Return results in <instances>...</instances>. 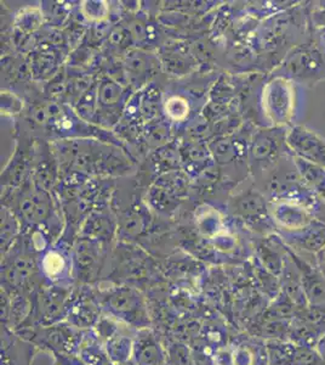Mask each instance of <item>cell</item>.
<instances>
[{
	"instance_id": "6da1fadb",
	"label": "cell",
	"mask_w": 325,
	"mask_h": 365,
	"mask_svg": "<svg viewBox=\"0 0 325 365\" xmlns=\"http://www.w3.org/2000/svg\"><path fill=\"white\" fill-rule=\"evenodd\" d=\"M96 297L103 313L141 330L152 328L149 301L139 289L129 285H114L95 289Z\"/></svg>"
},
{
	"instance_id": "7a4b0ae2",
	"label": "cell",
	"mask_w": 325,
	"mask_h": 365,
	"mask_svg": "<svg viewBox=\"0 0 325 365\" xmlns=\"http://www.w3.org/2000/svg\"><path fill=\"white\" fill-rule=\"evenodd\" d=\"M299 101V86L280 76H272L261 91V108L270 127L288 129L295 125Z\"/></svg>"
},
{
	"instance_id": "3957f363",
	"label": "cell",
	"mask_w": 325,
	"mask_h": 365,
	"mask_svg": "<svg viewBox=\"0 0 325 365\" xmlns=\"http://www.w3.org/2000/svg\"><path fill=\"white\" fill-rule=\"evenodd\" d=\"M272 76H280L309 88L325 81V58L316 39L312 37L292 48Z\"/></svg>"
},
{
	"instance_id": "277c9868",
	"label": "cell",
	"mask_w": 325,
	"mask_h": 365,
	"mask_svg": "<svg viewBox=\"0 0 325 365\" xmlns=\"http://www.w3.org/2000/svg\"><path fill=\"white\" fill-rule=\"evenodd\" d=\"M15 332V331H14ZM18 336L25 339L37 347L38 351L55 354H75L78 356L79 346L84 331L75 328L68 322L31 327L16 331Z\"/></svg>"
},
{
	"instance_id": "5b68a950",
	"label": "cell",
	"mask_w": 325,
	"mask_h": 365,
	"mask_svg": "<svg viewBox=\"0 0 325 365\" xmlns=\"http://www.w3.org/2000/svg\"><path fill=\"white\" fill-rule=\"evenodd\" d=\"M73 289V287H58L43 282L31 296V314L18 330L39 325L46 327L66 320L67 307Z\"/></svg>"
},
{
	"instance_id": "8992f818",
	"label": "cell",
	"mask_w": 325,
	"mask_h": 365,
	"mask_svg": "<svg viewBox=\"0 0 325 365\" xmlns=\"http://www.w3.org/2000/svg\"><path fill=\"white\" fill-rule=\"evenodd\" d=\"M92 330L99 337L113 364L119 365L132 361L137 330L106 313H103Z\"/></svg>"
},
{
	"instance_id": "52a82bcc",
	"label": "cell",
	"mask_w": 325,
	"mask_h": 365,
	"mask_svg": "<svg viewBox=\"0 0 325 365\" xmlns=\"http://www.w3.org/2000/svg\"><path fill=\"white\" fill-rule=\"evenodd\" d=\"M287 128L268 127L256 134L251 145V158L260 172L267 175L275 170L283 158L290 154L287 146Z\"/></svg>"
},
{
	"instance_id": "ba28073f",
	"label": "cell",
	"mask_w": 325,
	"mask_h": 365,
	"mask_svg": "<svg viewBox=\"0 0 325 365\" xmlns=\"http://www.w3.org/2000/svg\"><path fill=\"white\" fill-rule=\"evenodd\" d=\"M91 287L89 285L75 287L67 307L66 322L82 331L95 328L103 314L95 289Z\"/></svg>"
},
{
	"instance_id": "9c48e42d",
	"label": "cell",
	"mask_w": 325,
	"mask_h": 365,
	"mask_svg": "<svg viewBox=\"0 0 325 365\" xmlns=\"http://www.w3.org/2000/svg\"><path fill=\"white\" fill-rule=\"evenodd\" d=\"M287 146L292 158L325 167V139L313 129L302 125L288 128Z\"/></svg>"
},
{
	"instance_id": "30bf717a",
	"label": "cell",
	"mask_w": 325,
	"mask_h": 365,
	"mask_svg": "<svg viewBox=\"0 0 325 365\" xmlns=\"http://www.w3.org/2000/svg\"><path fill=\"white\" fill-rule=\"evenodd\" d=\"M272 222L278 234H290L307 228L317 220L309 208L290 201H268Z\"/></svg>"
},
{
	"instance_id": "8fae6325",
	"label": "cell",
	"mask_w": 325,
	"mask_h": 365,
	"mask_svg": "<svg viewBox=\"0 0 325 365\" xmlns=\"http://www.w3.org/2000/svg\"><path fill=\"white\" fill-rule=\"evenodd\" d=\"M268 365H325V359L309 346L282 340L266 342Z\"/></svg>"
},
{
	"instance_id": "7c38bea8",
	"label": "cell",
	"mask_w": 325,
	"mask_h": 365,
	"mask_svg": "<svg viewBox=\"0 0 325 365\" xmlns=\"http://www.w3.org/2000/svg\"><path fill=\"white\" fill-rule=\"evenodd\" d=\"M279 237L289 249L301 257L314 256L325 247V223L316 220L300 232L279 234Z\"/></svg>"
},
{
	"instance_id": "4fadbf2b",
	"label": "cell",
	"mask_w": 325,
	"mask_h": 365,
	"mask_svg": "<svg viewBox=\"0 0 325 365\" xmlns=\"http://www.w3.org/2000/svg\"><path fill=\"white\" fill-rule=\"evenodd\" d=\"M132 361L136 365H164L168 363L166 349L152 328L136 331Z\"/></svg>"
},
{
	"instance_id": "5bb4252c",
	"label": "cell",
	"mask_w": 325,
	"mask_h": 365,
	"mask_svg": "<svg viewBox=\"0 0 325 365\" xmlns=\"http://www.w3.org/2000/svg\"><path fill=\"white\" fill-rule=\"evenodd\" d=\"M37 352L34 344L1 325V365H32Z\"/></svg>"
},
{
	"instance_id": "9a60e30c",
	"label": "cell",
	"mask_w": 325,
	"mask_h": 365,
	"mask_svg": "<svg viewBox=\"0 0 325 365\" xmlns=\"http://www.w3.org/2000/svg\"><path fill=\"white\" fill-rule=\"evenodd\" d=\"M41 272L44 277L43 282L48 285L58 287H73L72 269L68 268V263L63 255L56 251L46 253L41 263Z\"/></svg>"
},
{
	"instance_id": "2e32d148",
	"label": "cell",
	"mask_w": 325,
	"mask_h": 365,
	"mask_svg": "<svg viewBox=\"0 0 325 365\" xmlns=\"http://www.w3.org/2000/svg\"><path fill=\"white\" fill-rule=\"evenodd\" d=\"M78 357L87 365H114L94 330H87L82 334Z\"/></svg>"
},
{
	"instance_id": "e0dca14e",
	"label": "cell",
	"mask_w": 325,
	"mask_h": 365,
	"mask_svg": "<svg viewBox=\"0 0 325 365\" xmlns=\"http://www.w3.org/2000/svg\"><path fill=\"white\" fill-rule=\"evenodd\" d=\"M301 177L309 185V189L325 202V167L311 165L307 162L294 158Z\"/></svg>"
},
{
	"instance_id": "ac0fdd59",
	"label": "cell",
	"mask_w": 325,
	"mask_h": 365,
	"mask_svg": "<svg viewBox=\"0 0 325 365\" xmlns=\"http://www.w3.org/2000/svg\"><path fill=\"white\" fill-rule=\"evenodd\" d=\"M232 354H233V365H259L260 361H268L266 346L262 351H260L257 344L247 342L230 344Z\"/></svg>"
},
{
	"instance_id": "d6986e66",
	"label": "cell",
	"mask_w": 325,
	"mask_h": 365,
	"mask_svg": "<svg viewBox=\"0 0 325 365\" xmlns=\"http://www.w3.org/2000/svg\"><path fill=\"white\" fill-rule=\"evenodd\" d=\"M309 25L313 34L325 27V0L324 1H306Z\"/></svg>"
},
{
	"instance_id": "ffe728a7",
	"label": "cell",
	"mask_w": 325,
	"mask_h": 365,
	"mask_svg": "<svg viewBox=\"0 0 325 365\" xmlns=\"http://www.w3.org/2000/svg\"><path fill=\"white\" fill-rule=\"evenodd\" d=\"M54 365H87L75 354H55L53 356Z\"/></svg>"
},
{
	"instance_id": "44dd1931",
	"label": "cell",
	"mask_w": 325,
	"mask_h": 365,
	"mask_svg": "<svg viewBox=\"0 0 325 365\" xmlns=\"http://www.w3.org/2000/svg\"><path fill=\"white\" fill-rule=\"evenodd\" d=\"M313 38L316 39V42H317L318 46L321 48V53H323L325 58V27L313 34Z\"/></svg>"
},
{
	"instance_id": "7402d4cb",
	"label": "cell",
	"mask_w": 325,
	"mask_h": 365,
	"mask_svg": "<svg viewBox=\"0 0 325 365\" xmlns=\"http://www.w3.org/2000/svg\"><path fill=\"white\" fill-rule=\"evenodd\" d=\"M119 365H136L135 363H134V361H127V363H123V364H119Z\"/></svg>"
},
{
	"instance_id": "603a6c76",
	"label": "cell",
	"mask_w": 325,
	"mask_h": 365,
	"mask_svg": "<svg viewBox=\"0 0 325 365\" xmlns=\"http://www.w3.org/2000/svg\"><path fill=\"white\" fill-rule=\"evenodd\" d=\"M164 365H173V364H170V363H165Z\"/></svg>"
}]
</instances>
